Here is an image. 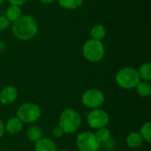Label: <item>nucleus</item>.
<instances>
[{
  "label": "nucleus",
  "mask_w": 151,
  "mask_h": 151,
  "mask_svg": "<svg viewBox=\"0 0 151 151\" xmlns=\"http://www.w3.org/2000/svg\"><path fill=\"white\" fill-rule=\"evenodd\" d=\"M4 129L7 131V133L11 134H17L22 131L23 122L18 117L11 118L7 120L6 124L4 125Z\"/></svg>",
  "instance_id": "10"
},
{
  "label": "nucleus",
  "mask_w": 151,
  "mask_h": 151,
  "mask_svg": "<svg viewBox=\"0 0 151 151\" xmlns=\"http://www.w3.org/2000/svg\"><path fill=\"white\" fill-rule=\"evenodd\" d=\"M41 3H42V4H51V3H53L55 0H39Z\"/></svg>",
  "instance_id": "27"
},
{
  "label": "nucleus",
  "mask_w": 151,
  "mask_h": 151,
  "mask_svg": "<svg viewBox=\"0 0 151 151\" xmlns=\"http://www.w3.org/2000/svg\"><path fill=\"white\" fill-rule=\"evenodd\" d=\"M106 35V29L104 25L96 24L90 30V36L91 39L96 41H102Z\"/></svg>",
  "instance_id": "14"
},
{
  "label": "nucleus",
  "mask_w": 151,
  "mask_h": 151,
  "mask_svg": "<svg viewBox=\"0 0 151 151\" xmlns=\"http://www.w3.org/2000/svg\"><path fill=\"white\" fill-rule=\"evenodd\" d=\"M101 146H103V148H104L105 150H113L114 147H115V142H114L111 138H110L109 140H107V141H105L104 142L101 143Z\"/></svg>",
  "instance_id": "21"
},
{
  "label": "nucleus",
  "mask_w": 151,
  "mask_h": 151,
  "mask_svg": "<svg viewBox=\"0 0 151 151\" xmlns=\"http://www.w3.org/2000/svg\"><path fill=\"white\" fill-rule=\"evenodd\" d=\"M5 49V43L4 41H0V52L3 51Z\"/></svg>",
  "instance_id": "26"
},
{
  "label": "nucleus",
  "mask_w": 151,
  "mask_h": 151,
  "mask_svg": "<svg viewBox=\"0 0 151 151\" xmlns=\"http://www.w3.org/2000/svg\"><path fill=\"white\" fill-rule=\"evenodd\" d=\"M81 125V118L77 111L72 108L64 110L59 117V127L65 134H73L79 130Z\"/></svg>",
  "instance_id": "2"
},
{
  "label": "nucleus",
  "mask_w": 151,
  "mask_h": 151,
  "mask_svg": "<svg viewBox=\"0 0 151 151\" xmlns=\"http://www.w3.org/2000/svg\"><path fill=\"white\" fill-rule=\"evenodd\" d=\"M95 135L97 139V141L101 143L104 142L105 141L109 140L111 138V132L108 128L104 127H101L96 129V132L95 133Z\"/></svg>",
  "instance_id": "19"
},
{
  "label": "nucleus",
  "mask_w": 151,
  "mask_h": 151,
  "mask_svg": "<svg viewBox=\"0 0 151 151\" xmlns=\"http://www.w3.org/2000/svg\"><path fill=\"white\" fill-rule=\"evenodd\" d=\"M87 121L91 128L98 129L104 127L109 124L110 116L103 109H94L87 116Z\"/></svg>",
  "instance_id": "8"
},
{
  "label": "nucleus",
  "mask_w": 151,
  "mask_h": 151,
  "mask_svg": "<svg viewBox=\"0 0 151 151\" xmlns=\"http://www.w3.org/2000/svg\"><path fill=\"white\" fill-rule=\"evenodd\" d=\"M59 5L66 10H75L82 5L84 0H58Z\"/></svg>",
  "instance_id": "17"
},
{
  "label": "nucleus",
  "mask_w": 151,
  "mask_h": 151,
  "mask_svg": "<svg viewBox=\"0 0 151 151\" xmlns=\"http://www.w3.org/2000/svg\"><path fill=\"white\" fill-rule=\"evenodd\" d=\"M10 21L5 16H0V30H5L10 26Z\"/></svg>",
  "instance_id": "23"
},
{
  "label": "nucleus",
  "mask_w": 151,
  "mask_h": 151,
  "mask_svg": "<svg viewBox=\"0 0 151 151\" xmlns=\"http://www.w3.org/2000/svg\"><path fill=\"white\" fill-rule=\"evenodd\" d=\"M55 142L49 138H42L35 142V151H57Z\"/></svg>",
  "instance_id": "11"
},
{
  "label": "nucleus",
  "mask_w": 151,
  "mask_h": 151,
  "mask_svg": "<svg viewBox=\"0 0 151 151\" xmlns=\"http://www.w3.org/2000/svg\"><path fill=\"white\" fill-rule=\"evenodd\" d=\"M18 97V90L13 86L4 87L0 92V102L4 105L13 104Z\"/></svg>",
  "instance_id": "9"
},
{
  "label": "nucleus",
  "mask_w": 151,
  "mask_h": 151,
  "mask_svg": "<svg viewBox=\"0 0 151 151\" xmlns=\"http://www.w3.org/2000/svg\"><path fill=\"white\" fill-rule=\"evenodd\" d=\"M22 16V12L19 6L10 4L5 11V17L10 22H15Z\"/></svg>",
  "instance_id": "12"
},
{
  "label": "nucleus",
  "mask_w": 151,
  "mask_h": 151,
  "mask_svg": "<svg viewBox=\"0 0 151 151\" xmlns=\"http://www.w3.org/2000/svg\"><path fill=\"white\" fill-rule=\"evenodd\" d=\"M4 0H0V4H2L4 3Z\"/></svg>",
  "instance_id": "28"
},
{
  "label": "nucleus",
  "mask_w": 151,
  "mask_h": 151,
  "mask_svg": "<svg viewBox=\"0 0 151 151\" xmlns=\"http://www.w3.org/2000/svg\"><path fill=\"white\" fill-rule=\"evenodd\" d=\"M141 136L142 137L143 141H146L147 142H151V123L150 121L144 123L142 125V127L140 129V133Z\"/></svg>",
  "instance_id": "20"
},
{
  "label": "nucleus",
  "mask_w": 151,
  "mask_h": 151,
  "mask_svg": "<svg viewBox=\"0 0 151 151\" xmlns=\"http://www.w3.org/2000/svg\"><path fill=\"white\" fill-rule=\"evenodd\" d=\"M57 151H68V150H57Z\"/></svg>",
  "instance_id": "29"
},
{
  "label": "nucleus",
  "mask_w": 151,
  "mask_h": 151,
  "mask_svg": "<svg viewBox=\"0 0 151 151\" xmlns=\"http://www.w3.org/2000/svg\"><path fill=\"white\" fill-rule=\"evenodd\" d=\"M143 139L137 132H132L127 137V144L131 149H137L142 146Z\"/></svg>",
  "instance_id": "13"
},
{
  "label": "nucleus",
  "mask_w": 151,
  "mask_h": 151,
  "mask_svg": "<svg viewBox=\"0 0 151 151\" xmlns=\"http://www.w3.org/2000/svg\"><path fill=\"white\" fill-rule=\"evenodd\" d=\"M134 88H136L137 94L142 97H149L151 95V85L149 81H141Z\"/></svg>",
  "instance_id": "16"
},
{
  "label": "nucleus",
  "mask_w": 151,
  "mask_h": 151,
  "mask_svg": "<svg viewBox=\"0 0 151 151\" xmlns=\"http://www.w3.org/2000/svg\"><path fill=\"white\" fill-rule=\"evenodd\" d=\"M4 131H5V129H4V124L3 123L2 120H0V138L4 134Z\"/></svg>",
  "instance_id": "25"
},
{
  "label": "nucleus",
  "mask_w": 151,
  "mask_h": 151,
  "mask_svg": "<svg viewBox=\"0 0 151 151\" xmlns=\"http://www.w3.org/2000/svg\"><path fill=\"white\" fill-rule=\"evenodd\" d=\"M81 102L88 109H97L104 104V95L97 88H89L82 94Z\"/></svg>",
  "instance_id": "7"
},
{
  "label": "nucleus",
  "mask_w": 151,
  "mask_h": 151,
  "mask_svg": "<svg viewBox=\"0 0 151 151\" xmlns=\"http://www.w3.org/2000/svg\"><path fill=\"white\" fill-rule=\"evenodd\" d=\"M53 137L58 139V138H61L64 134H65V132L63 131V129L59 127V126H57L55 127L53 129H52V132H51Z\"/></svg>",
  "instance_id": "22"
},
{
  "label": "nucleus",
  "mask_w": 151,
  "mask_h": 151,
  "mask_svg": "<svg viewBox=\"0 0 151 151\" xmlns=\"http://www.w3.org/2000/svg\"><path fill=\"white\" fill-rule=\"evenodd\" d=\"M117 84L124 89H132L141 81L138 71L134 67L121 68L115 77Z\"/></svg>",
  "instance_id": "3"
},
{
  "label": "nucleus",
  "mask_w": 151,
  "mask_h": 151,
  "mask_svg": "<svg viewBox=\"0 0 151 151\" xmlns=\"http://www.w3.org/2000/svg\"><path fill=\"white\" fill-rule=\"evenodd\" d=\"M9 2L10 4H12V5H17V6H21L23 5L24 4H26V2L27 0H7Z\"/></svg>",
  "instance_id": "24"
},
{
  "label": "nucleus",
  "mask_w": 151,
  "mask_h": 151,
  "mask_svg": "<svg viewBox=\"0 0 151 151\" xmlns=\"http://www.w3.org/2000/svg\"><path fill=\"white\" fill-rule=\"evenodd\" d=\"M82 54L88 61L91 63H96L104 58L105 48L102 41L89 39L83 44Z\"/></svg>",
  "instance_id": "4"
},
{
  "label": "nucleus",
  "mask_w": 151,
  "mask_h": 151,
  "mask_svg": "<svg viewBox=\"0 0 151 151\" xmlns=\"http://www.w3.org/2000/svg\"><path fill=\"white\" fill-rule=\"evenodd\" d=\"M139 76L141 80L150 81L151 80V64L150 62L144 63L138 70Z\"/></svg>",
  "instance_id": "18"
},
{
  "label": "nucleus",
  "mask_w": 151,
  "mask_h": 151,
  "mask_svg": "<svg viewBox=\"0 0 151 151\" xmlns=\"http://www.w3.org/2000/svg\"><path fill=\"white\" fill-rule=\"evenodd\" d=\"M42 115L40 107L34 103H26L21 104L17 111V117L27 124L37 121Z\"/></svg>",
  "instance_id": "5"
},
{
  "label": "nucleus",
  "mask_w": 151,
  "mask_h": 151,
  "mask_svg": "<svg viewBox=\"0 0 151 151\" xmlns=\"http://www.w3.org/2000/svg\"><path fill=\"white\" fill-rule=\"evenodd\" d=\"M42 135H43L42 130L38 126H31L27 131V136L28 140L33 142H36L37 141L42 139Z\"/></svg>",
  "instance_id": "15"
},
{
  "label": "nucleus",
  "mask_w": 151,
  "mask_h": 151,
  "mask_svg": "<svg viewBox=\"0 0 151 151\" xmlns=\"http://www.w3.org/2000/svg\"><path fill=\"white\" fill-rule=\"evenodd\" d=\"M76 145L80 151H99L101 148L95 134L91 132L81 133L77 136Z\"/></svg>",
  "instance_id": "6"
},
{
  "label": "nucleus",
  "mask_w": 151,
  "mask_h": 151,
  "mask_svg": "<svg viewBox=\"0 0 151 151\" xmlns=\"http://www.w3.org/2000/svg\"><path fill=\"white\" fill-rule=\"evenodd\" d=\"M13 35L20 41H28L34 38L38 32V24L35 18L29 15H22L12 25Z\"/></svg>",
  "instance_id": "1"
}]
</instances>
